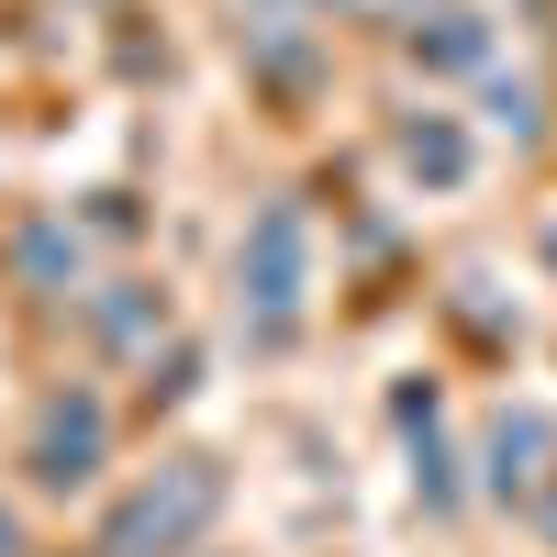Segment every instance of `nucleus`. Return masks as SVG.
<instances>
[{"mask_svg":"<svg viewBox=\"0 0 557 557\" xmlns=\"http://www.w3.org/2000/svg\"><path fill=\"white\" fill-rule=\"evenodd\" d=\"M212 502H223V480H212V457H168V469L146 480L112 513V535H101V557H178L201 524H212Z\"/></svg>","mask_w":557,"mask_h":557,"instance_id":"obj_1","label":"nucleus"},{"mask_svg":"<svg viewBox=\"0 0 557 557\" xmlns=\"http://www.w3.org/2000/svg\"><path fill=\"white\" fill-rule=\"evenodd\" d=\"M101 401H89V391H67V401H45V424H34V480L45 491H67V480H89V469H101Z\"/></svg>","mask_w":557,"mask_h":557,"instance_id":"obj_2","label":"nucleus"},{"mask_svg":"<svg viewBox=\"0 0 557 557\" xmlns=\"http://www.w3.org/2000/svg\"><path fill=\"white\" fill-rule=\"evenodd\" d=\"M246 268H257V301H268V323H290V301H301V212H290V201H268V212H257V246H246Z\"/></svg>","mask_w":557,"mask_h":557,"instance_id":"obj_3","label":"nucleus"},{"mask_svg":"<svg viewBox=\"0 0 557 557\" xmlns=\"http://www.w3.org/2000/svg\"><path fill=\"white\" fill-rule=\"evenodd\" d=\"M401 157L424 168V178H457V168H469V146H457L446 123H412V134H401Z\"/></svg>","mask_w":557,"mask_h":557,"instance_id":"obj_4","label":"nucleus"},{"mask_svg":"<svg viewBox=\"0 0 557 557\" xmlns=\"http://www.w3.org/2000/svg\"><path fill=\"white\" fill-rule=\"evenodd\" d=\"M524 457H546V424H535V412H524V424H502V435H491V480L513 491V480H524Z\"/></svg>","mask_w":557,"mask_h":557,"instance_id":"obj_5","label":"nucleus"},{"mask_svg":"<svg viewBox=\"0 0 557 557\" xmlns=\"http://www.w3.org/2000/svg\"><path fill=\"white\" fill-rule=\"evenodd\" d=\"M78 268V235H57V223H23V278H67Z\"/></svg>","mask_w":557,"mask_h":557,"instance_id":"obj_6","label":"nucleus"},{"mask_svg":"<svg viewBox=\"0 0 557 557\" xmlns=\"http://www.w3.org/2000/svg\"><path fill=\"white\" fill-rule=\"evenodd\" d=\"M546 535H557V491H546Z\"/></svg>","mask_w":557,"mask_h":557,"instance_id":"obj_7","label":"nucleus"},{"mask_svg":"<svg viewBox=\"0 0 557 557\" xmlns=\"http://www.w3.org/2000/svg\"><path fill=\"white\" fill-rule=\"evenodd\" d=\"M0 557H12V524H0Z\"/></svg>","mask_w":557,"mask_h":557,"instance_id":"obj_8","label":"nucleus"},{"mask_svg":"<svg viewBox=\"0 0 557 557\" xmlns=\"http://www.w3.org/2000/svg\"><path fill=\"white\" fill-rule=\"evenodd\" d=\"M546 257H557V235H546Z\"/></svg>","mask_w":557,"mask_h":557,"instance_id":"obj_9","label":"nucleus"}]
</instances>
